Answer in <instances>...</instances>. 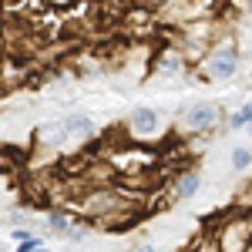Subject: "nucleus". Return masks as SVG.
Returning a JSON list of instances; mask_svg holds the SVG:
<instances>
[{
  "label": "nucleus",
  "mask_w": 252,
  "mask_h": 252,
  "mask_svg": "<svg viewBox=\"0 0 252 252\" xmlns=\"http://www.w3.org/2000/svg\"><path fill=\"white\" fill-rule=\"evenodd\" d=\"M239 67H242V47L232 31H225L212 40L209 54L198 61V78L212 81V84H229V81H235Z\"/></svg>",
  "instance_id": "f257e3e1"
},
{
  "label": "nucleus",
  "mask_w": 252,
  "mask_h": 252,
  "mask_svg": "<svg viewBox=\"0 0 252 252\" xmlns=\"http://www.w3.org/2000/svg\"><path fill=\"white\" fill-rule=\"evenodd\" d=\"M225 125V111L219 101H192L178 111L175 131L182 138H209Z\"/></svg>",
  "instance_id": "f03ea898"
},
{
  "label": "nucleus",
  "mask_w": 252,
  "mask_h": 252,
  "mask_svg": "<svg viewBox=\"0 0 252 252\" xmlns=\"http://www.w3.org/2000/svg\"><path fill=\"white\" fill-rule=\"evenodd\" d=\"M212 232H215L219 249H225V252L252 249V212H246V209L235 205V212H229L225 219H219L212 225Z\"/></svg>",
  "instance_id": "7ed1b4c3"
},
{
  "label": "nucleus",
  "mask_w": 252,
  "mask_h": 252,
  "mask_svg": "<svg viewBox=\"0 0 252 252\" xmlns=\"http://www.w3.org/2000/svg\"><path fill=\"white\" fill-rule=\"evenodd\" d=\"M189 67H192V58L185 54L182 44H165V47H158L155 54H152V71H155L158 78H168V81L185 78Z\"/></svg>",
  "instance_id": "20e7f679"
},
{
  "label": "nucleus",
  "mask_w": 252,
  "mask_h": 252,
  "mask_svg": "<svg viewBox=\"0 0 252 252\" xmlns=\"http://www.w3.org/2000/svg\"><path fill=\"white\" fill-rule=\"evenodd\" d=\"M125 128H128V135L135 138V141H152L165 131V121H161V111L158 108H148V104H141L135 108L128 121H125Z\"/></svg>",
  "instance_id": "39448f33"
},
{
  "label": "nucleus",
  "mask_w": 252,
  "mask_h": 252,
  "mask_svg": "<svg viewBox=\"0 0 252 252\" xmlns=\"http://www.w3.org/2000/svg\"><path fill=\"white\" fill-rule=\"evenodd\" d=\"M198 189H202V172H198L195 165H189V168L175 172L172 185H168V198H172V202H189V198L198 195Z\"/></svg>",
  "instance_id": "423d86ee"
},
{
  "label": "nucleus",
  "mask_w": 252,
  "mask_h": 252,
  "mask_svg": "<svg viewBox=\"0 0 252 252\" xmlns=\"http://www.w3.org/2000/svg\"><path fill=\"white\" fill-rule=\"evenodd\" d=\"M67 145V135H64V125L61 121H44L34 131V148H44V152H58Z\"/></svg>",
  "instance_id": "0eeeda50"
},
{
  "label": "nucleus",
  "mask_w": 252,
  "mask_h": 252,
  "mask_svg": "<svg viewBox=\"0 0 252 252\" xmlns=\"http://www.w3.org/2000/svg\"><path fill=\"white\" fill-rule=\"evenodd\" d=\"M61 125H64V135H67L71 145H84V141L94 138V121L88 115H64Z\"/></svg>",
  "instance_id": "6e6552de"
},
{
  "label": "nucleus",
  "mask_w": 252,
  "mask_h": 252,
  "mask_svg": "<svg viewBox=\"0 0 252 252\" xmlns=\"http://www.w3.org/2000/svg\"><path fill=\"white\" fill-rule=\"evenodd\" d=\"M78 219H81V215L74 212L71 205H67V209H51V212H47V232L64 239V235H67V229H71Z\"/></svg>",
  "instance_id": "1a4fd4ad"
},
{
  "label": "nucleus",
  "mask_w": 252,
  "mask_h": 252,
  "mask_svg": "<svg viewBox=\"0 0 252 252\" xmlns=\"http://www.w3.org/2000/svg\"><path fill=\"white\" fill-rule=\"evenodd\" d=\"M229 168H232V172H246V168H252V148H246V145L232 148V155H229Z\"/></svg>",
  "instance_id": "9d476101"
},
{
  "label": "nucleus",
  "mask_w": 252,
  "mask_h": 252,
  "mask_svg": "<svg viewBox=\"0 0 252 252\" xmlns=\"http://www.w3.org/2000/svg\"><path fill=\"white\" fill-rule=\"evenodd\" d=\"M235 205H239V209H246V212H252V182H246V185L239 189V195H235Z\"/></svg>",
  "instance_id": "9b49d317"
},
{
  "label": "nucleus",
  "mask_w": 252,
  "mask_h": 252,
  "mask_svg": "<svg viewBox=\"0 0 252 252\" xmlns=\"http://www.w3.org/2000/svg\"><path fill=\"white\" fill-rule=\"evenodd\" d=\"M225 128H229V131H242V128H249V121H246L242 111H232V115L225 118Z\"/></svg>",
  "instance_id": "f8f14e48"
},
{
  "label": "nucleus",
  "mask_w": 252,
  "mask_h": 252,
  "mask_svg": "<svg viewBox=\"0 0 252 252\" xmlns=\"http://www.w3.org/2000/svg\"><path fill=\"white\" fill-rule=\"evenodd\" d=\"M3 222L7 225H24L27 222V209H7L3 212Z\"/></svg>",
  "instance_id": "ddd939ff"
},
{
  "label": "nucleus",
  "mask_w": 252,
  "mask_h": 252,
  "mask_svg": "<svg viewBox=\"0 0 252 252\" xmlns=\"http://www.w3.org/2000/svg\"><path fill=\"white\" fill-rule=\"evenodd\" d=\"M51 3V10H71V7H78L81 0H47Z\"/></svg>",
  "instance_id": "4468645a"
},
{
  "label": "nucleus",
  "mask_w": 252,
  "mask_h": 252,
  "mask_svg": "<svg viewBox=\"0 0 252 252\" xmlns=\"http://www.w3.org/2000/svg\"><path fill=\"white\" fill-rule=\"evenodd\" d=\"M246 3H249V0H229V10H239V14H242Z\"/></svg>",
  "instance_id": "2eb2a0df"
},
{
  "label": "nucleus",
  "mask_w": 252,
  "mask_h": 252,
  "mask_svg": "<svg viewBox=\"0 0 252 252\" xmlns=\"http://www.w3.org/2000/svg\"><path fill=\"white\" fill-rule=\"evenodd\" d=\"M148 7H155V10H161V7H168V0H145Z\"/></svg>",
  "instance_id": "dca6fc26"
},
{
  "label": "nucleus",
  "mask_w": 252,
  "mask_h": 252,
  "mask_svg": "<svg viewBox=\"0 0 252 252\" xmlns=\"http://www.w3.org/2000/svg\"><path fill=\"white\" fill-rule=\"evenodd\" d=\"M242 17H246V20H249V24H252V0H249V3H246V7H242Z\"/></svg>",
  "instance_id": "f3484780"
},
{
  "label": "nucleus",
  "mask_w": 252,
  "mask_h": 252,
  "mask_svg": "<svg viewBox=\"0 0 252 252\" xmlns=\"http://www.w3.org/2000/svg\"><path fill=\"white\" fill-rule=\"evenodd\" d=\"M249 135H252V125H249Z\"/></svg>",
  "instance_id": "a211bd4d"
}]
</instances>
